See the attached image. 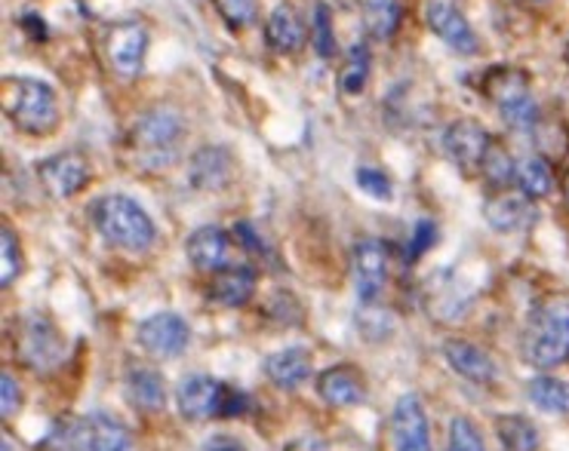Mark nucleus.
<instances>
[{"label": "nucleus", "instance_id": "nucleus-3", "mask_svg": "<svg viewBox=\"0 0 569 451\" xmlns=\"http://www.w3.org/2000/svg\"><path fill=\"white\" fill-rule=\"evenodd\" d=\"M7 117L25 136H53L59 126V98L53 86L34 77L7 83Z\"/></svg>", "mask_w": 569, "mask_h": 451}, {"label": "nucleus", "instance_id": "nucleus-23", "mask_svg": "<svg viewBox=\"0 0 569 451\" xmlns=\"http://www.w3.org/2000/svg\"><path fill=\"white\" fill-rule=\"evenodd\" d=\"M302 22L290 7H278L265 22V41L275 53H296L302 46Z\"/></svg>", "mask_w": 569, "mask_h": 451}, {"label": "nucleus", "instance_id": "nucleus-27", "mask_svg": "<svg viewBox=\"0 0 569 451\" xmlns=\"http://www.w3.org/2000/svg\"><path fill=\"white\" fill-rule=\"evenodd\" d=\"M514 185L520 188V193L527 200H541L548 193L555 191V172H551V164L545 157H527L517 164V178Z\"/></svg>", "mask_w": 569, "mask_h": 451}, {"label": "nucleus", "instance_id": "nucleus-35", "mask_svg": "<svg viewBox=\"0 0 569 451\" xmlns=\"http://www.w3.org/2000/svg\"><path fill=\"white\" fill-rule=\"evenodd\" d=\"M213 7L231 31L250 25L252 15H256V0H213Z\"/></svg>", "mask_w": 569, "mask_h": 451}, {"label": "nucleus", "instance_id": "nucleus-14", "mask_svg": "<svg viewBox=\"0 0 569 451\" xmlns=\"http://www.w3.org/2000/svg\"><path fill=\"white\" fill-rule=\"evenodd\" d=\"M105 53L112 69L121 77H136L145 65V53H148V31L139 22H121L108 31L105 41Z\"/></svg>", "mask_w": 569, "mask_h": 451}, {"label": "nucleus", "instance_id": "nucleus-31", "mask_svg": "<svg viewBox=\"0 0 569 451\" xmlns=\"http://www.w3.org/2000/svg\"><path fill=\"white\" fill-rule=\"evenodd\" d=\"M370 50L366 43H354L348 55L342 59V69H339V90L345 96H361L366 90V81H370Z\"/></svg>", "mask_w": 569, "mask_h": 451}, {"label": "nucleus", "instance_id": "nucleus-36", "mask_svg": "<svg viewBox=\"0 0 569 451\" xmlns=\"http://www.w3.org/2000/svg\"><path fill=\"white\" fill-rule=\"evenodd\" d=\"M434 243H437V224L428 219H422L416 228H413L410 243H406V261H410V264H416V261L422 259Z\"/></svg>", "mask_w": 569, "mask_h": 451}, {"label": "nucleus", "instance_id": "nucleus-30", "mask_svg": "<svg viewBox=\"0 0 569 451\" xmlns=\"http://www.w3.org/2000/svg\"><path fill=\"white\" fill-rule=\"evenodd\" d=\"M529 133H532V141H536L539 154H548V157L560 160L569 150V129L557 114H539L529 126Z\"/></svg>", "mask_w": 569, "mask_h": 451}, {"label": "nucleus", "instance_id": "nucleus-8", "mask_svg": "<svg viewBox=\"0 0 569 451\" xmlns=\"http://www.w3.org/2000/svg\"><path fill=\"white\" fill-rule=\"evenodd\" d=\"M15 354L22 359V366H29L38 375H46V371L62 366L65 338L59 335V328L46 316L29 314L15 332Z\"/></svg>", "mask_w": 569, "mask_h": 451}, {"label": "nucleus", "instance_id": "nucleus-38", "mask_svg": "<svg viewBox=\"0 0 569 451\" xmlns=\"http://www.w3.org/2000/svg\"><path fill=\"white\" fill-rule=\"evenodd\" d=\"M0 411H3V421H10L15 411L22 409V387L13 378V371H3L0 375Z\"/></svg>", "mask_w": 569, "mask_h": 451}, {"label": "nucleus", "instance_id": "nucleus-21", "mask_svg": "<svg viewBox=\"0 0 569 451\" xmlns=\"http://www.w3.org/2000/svg\"><path fill=\"white\" fill-rule=\"evenodd\" d=\"M265 375L278 390H299L311 378V354L306 347H283L265 356Z\"/></svg>", "mask_w": 569, "mask_h": 451}, {"label": "nucleus", "instance_id": "nucleus-33", "mask_svg": "<svg viewBox=\"0 0 569 451\" xmlns=\"http://www.w3.org/2000/svg\"><path fill=\"white\" fill-rule=\"evenodd\" d=\"M0 247H3V264H0V286L10 289L19 280L22 274V252H19V240H15L13 228H7L3 224V231H0Z\"/></svg>", "mask_w": 569, "mask_h": 451}, {"label": "nucleus", "instance_id": "nucleus-26", "mask_svg": "<svg viewBox=\"0 0 569 451\" xmlns=\"http://www.w3.org/2000/svg\"><path fill=\"white\" fill-rule=\"evenodd\" d=\"M496 437L505 451H539L541 437L536 424L524 415H501L496 418Z\"/></svg>", "mask_w": 569, "mask_h": 451}, {"label": "nucleus", "instance_id": "nucleus-1", "mask_svg": "<svg viewBox=\"0 0 569 451\" xmlns=\"http://www.w3.org/2000/svg\"><path fill=\"white\" fill-rule=\"evenodd\" d=\"M520 350L524 359L536 369H557L569 359V298L539 301L529 311L527 326L520 335Z\"/></svg>", "mask_w": 569, "mask_h": 451}, {"label": "nucleus", "instance_id": "nucleus-6", "mask_svg": "<svg viewBox=\"0 0 569 451\" xmlns=\"http://www.w3.org/2000/svg\"><path fill=\"white\" fill-rule=\"evenodd\" d=\"M185 136V120L179 111L157 105L145 111L130 129V148L139 154L142 160H154V169H164L176 160V145Z\"/></svg>", "mask_w": 569, "mask_h": 451}, {"label": "nucleus", "instance_id": "nucleus-45", "mask_svg": "<svg viewBox=\"0 0 569 451\" xmlns=\"http://www.w3.org/2000/svg\"><path fill=\"white\" fill-rule=\"evenodd\" d=\"M567 65H569V43H567Z\"/></svg>", "mask_w": 569, "mask_h": 451}, {"label": "nucleus", "instance_id": "nucleus-41", "mask_svg": "<svg viewBox=\"0 0 569 451\" xmlns=\"http://www.w3.org/2000/svg\"><path fill=\"white\" fill-rule=\"evenodd\" d=\"M207 451H247V449H244V442H237L235 437H216L207 445Z\"/></svg>", "mask_w": 569, "mask_h": 451}, {"label": "nucleus", "instance_id": "nucleus-5", "mask_svg": "<svg viewBox=\"0 0 569 451\" xmlns=\"http://www.w3.org/2000/svg\"><path fill=\"white\" fill-rule=\"evenodd\" d=\"M176 406H179L182 418L188 421H209V418H235L247 411V397L237 394L223 381L209 378V375H185L176 387Z\"/></svg>", "mask_w": 569, "mask_h": 451}, {"label": "nucleus", "instance_id": "nucleus-20", "mask_svg": "<svg viewBox=\"0 0 569 451\" xmlns=\"http://www.w3.org/2000/svg\"><path fill=\"white\" fill-rule=\"evenodd\" d=\"M256 271L250 264H228L223 271L209 276L207 298L223 307H244L256 295Z\"/></svg>", "mask_w": 569, "mask_h": 451}, {"label": "nucleus", "instance_id": "nucleus-32", "mask_svg": "<svg viewBox=\"0 0 569 451\" xmlns=\"http://www.w3.org/2000/svg\"><path fill=\"white\" fill-rule=\"evenodd\" d=\"M311 43L318 50L320 59H333L335 55V34H333V15L327 3L314 7V19H311Z\"/></svg>", "mask_w": 569, "mask_h": 451}, {"label": "nucleus", "instance_id": "nucleus-16", "mask_svg": "<svg viewBox=\"0 0 569 451\" xmlns=\"http://www.w3.org/2000/svg\"><path fill=\"white\" fill-rule=\"evenodd\" d=\"M235 178V157L231 150L223 145H207L197 154H192L188 164V181L195 185L197 191H223L231 185Z\"/></svg>", "mask_w": 569, "mask_h": 451}, {"label": "nucleus", "instance_id": "nucleus-15", "mask_svg": "<svg viewBox=\"0 0 569 451\" xmlns=\"http://www.w3.org/2000/svg\"><path fill=\"white\" fill-rule=\"evenodd\" d=\"M425 15H428L431 31H434L449 50H456V53L462 55H474L480 50V41H477L474 28L468 25V19L458 13L453 3H446V0H431L428 13Z\"/></svg>", "mask_w": 569, "mask_h": 451}, {"label": "nucleus", "instance_id": "nucleus-10", "mask_svg": "<svg viewBox=\"0 0 569 451\" xmlns=\"http://www.w3.org/2000/svg\"><path fill=\"white\" fill-rule=\"evenodd\" d=\"M136 342L154 359H176V356L188 350L192 328H188V323L179 314L164 311V314H154L148 319H142L139 328H136Z\"/></svg>", "mask_w": 569, "mask_h": 451}, {"label": "nucleus", "instance_id": "nucleus-28", "mask_svg": "<svg viewBox=\"0 0 569 451\" xmlns=\"http://www.w3.org/2000/svg\"><path fill=\"white\" fill-rule=\"evenodd\" d=\"M480 178L493 191H505L517 178V164H514L511 150L505 148L501 138L493 136V141H489V150H486L484 164H480Z\"/></svg>", "mask_w": 569, "mask_h": 451}, {"label": "nucleus", "instance_id": "nucleus-9", "mask_svg": "<svg viewBox=\"0 0 569 451\" xmlns=\"http://www.w3.org/2000/svg\"><path fill=\"white\" fill-rule=\"evenodd\" d=\"M351 276L361 304H379L389 283V247L375 237H363L351 249Z\"/></svg>", "mask_w": 569, "mask_h": 451}, {"label": "nucleus", "instance_id": "nucleus-12", "mask_svg": "<svg viewBox=\"0 0 569 451\" xmlns=\"http://www.w3.org/2000/svg\"><path fill=\"white\" fill-rule=\"evenodd\" d=\"M38 178L53 200H69L90 185V164L81 154H53L38 164Z\"/></svg>", "mask_w": 569, "mask_h": 451}, {"label": "nucleus", "instance_id": "nucleus-44", "mask_svg": "<svg viewBox=\"0 0 569 451\" xmlns=\"http://www.w3.org/2000/svg\"><path fill=\"white\" fill-rule=\"evenodd\" d=\"M3 451H13V445H10V437H3Z\"/></svg>", "mask_w": 569, "mask_h": 451}, {"label": "nucleus", "instance_id": "nucleus-34", "mask_svg": "<svg viewBox=\"0 0 569 451\" xmlns=\"http://www.w3.org/2000/svg\"><path fill=\"white\" fill-rule=\"evenodd\" d=\"M446 451H486V442L480 437V430L474 427L472 418L458 415L449 421V442Z\"/></svg>", "mask_w": 569, "mask_h": 451}, {"label": "nucleus", "instance_id": "nucleus-24", "mask_svg": "<svg viewBox=\"0 0 569 451\" xmlns=\"http://www.w3.org/2000/svg\"><path fill=\"white\" fill-rule=\"evenodd\" d=\"M361 15L373 41H391L401 28V0H361Z\"/></svg>", "mask_w": 569, "mask_h": 451}, {"label": "nucleus", "instance_id": "nucleus-22", "mask_svg": "<svg viewBox=\"0 0 569 451\" xmlns=\"http://www.w3.org/2000/svg\"><path fill=\"white\" fill-rule=\"evenodd\" d=\"M126 399L139 411H161L167 406V384L164 375L148 366H130L124 378Z\"/></svg>", "mask_w": 569, "mask_h": 451}, {"label": "nucleus", "instance_id": "nucleus-39", "mask_svg": "<svg viewBox=\"0 0 569 451\" xmlns=\"http://www.w3.org/2000/svg\"><path fill=\"white\" fill-rule=\"evenodd\" d=\"M235 240L237 243H244L247 249H252V255H262V240L256 237L252 224H247V221L235 224Z\"/></svg>", "mask_w": 569, "mask_h": 451}, {"label": "nucleus", "instance_id": "nucleus-40", "mask_svg": "<svg viewBox=\"0 0 569 451\" xmlns=\"http://www.w3.org/2000/svg\"><path fill=\"white\" fill-rule=\"evenodd\" d=\"M287 451H333V445L320 437H306V439H299V442H292Z\"/></svg>", "mask_w": 569, "mask_h": 451}, {"label": "nucleus", "instance_id": "nucleus-19", "mask_svg": "<svg viewBox=\"0 0 569 451\" xmlns=\"http://www.w3.org/2000/svg\"><path fill=\"white\" fill-rule=\"evenodd\" d=\"M185 252H188V261L195 264L197 271L216 274V271L228 268L231 240H228V233H225L219 224H204V228H197V231L185 240Z\"/></svg>", "mask_w": 569, "mask_h": 451}, {"label": "nucleus", "instance_id": "nucleus-13", "mask_svg": "<svg viewBox=\"0 0 569 451\" xmlns=\"http://www.w3.org/2000/svg\"><path fill=\"white\" fill-rule=\"evenodd\" d=\"M391 449L394 451H431L428 418L413 394L397 399L391 411Z\"/></svg>", "mask_w": 569, "mask_h": 451}, {"label": "nucleus", "instance_id": "nucleus-2", "mask_svg": "<svg viewBox=\"0 0 569 451\" xmlns=\"http://www.w3.org/2000/svg\"><path fill=\"white\" fill-rule=\"evenodd\" d=\"M90 221L108 247L126 249V252H148L157 240L152 216L124 193H105L93 200Z\"/></svg>", "mask_w": 569, "mask_h": 451}, {"label": "nucleus", "instance_id": "nucleus-29", "mask_svg": "<svg viewBox=\"0 0 569 451\" xmlns=\"http://www.w3.org/2000/svg\"><path fill=\"white\" fill-rule=\"evenodd\" d=\"M529 402L545 415H569V384L551 375H539L532 378L527 387Z\"/></svg>", "mask_w": 569, "mask_h": 451}, {"label": "nucleus", "instance_id": "nucleus-4", "mask_svg": "<svg viewBox=\"0 0 569 451\" xmlns=\"http://www.w3.org/2000/svg\"><path fill=\"white\" fill-rule=\"evenodd\" d=\"M38 451H130V433L117 418L93 411L77 421L59 424Z\"/></svg>", "mask_w": 569, "mask_h": 451}, {"label": "nucleus", "instance_id": "nucleus-17", "mask_svg": "<svg viewBox=\"0 0 569 451\" xmlns=\"http://www.w3.org/2000/svg\"><path fill=\"white\" fill-rule=\"evenodd\" d=\"M318 397L327 406H333V409H354V406H361L363 399H366V384H363L361 369L342 363V366H330L327 371H320Z\"/></svg>", "mask_w": 569, "mask_h": 451}, {"label": "nucleus", "instance_id": "nucleus-11", "mask_svg": "<svg viewBox=\"0 0 569 451\" xmlns=\"http://www.w3.org/2000/svg\"><path fill=\"white\" fill-rule=\"evenodd\" d=\"M489 141H493V136L477 120H468V117L449 124V129L444 133V150L449 154V160L468 176H480V164L489 150Z\"/></svg>", "mask_w": 569, "mask_h": 451}, {"label": "nucleus", "instance_id": "nucleus-25", "mask_svg": "<svg viewBox=\"0 0 569 451\" xmlns=\"http://www.w3.org/2000/svg\"><path fill=\"white\" fill-rule=\"evenodd\" d=\"M484 216L496 231L508 233L520 231V228L532 219V209H529L527 197H511V193H505V197H496V200L486 203Z\"/></svg>", "mask_w": 569, "mask_h": 451}, {"label": "nucleus", "instance_id": "nucleus-7", "mask_svg": "<svg viewBox=\"0 0 569 451\" xmlns=\"http://www.w3.org/2000/svg\"><path fill=\"white\" fill-rule=\"evenodd\" d=\"M480 93L501 111V117L508 124L529 129L532 120L539 117V108L529 96V74L524 69H514V65L489 69L480 77Z\"/></svg>", "mask_w": 569, "mask_h": 451}, {"label": "nucleus", "instance_id": "nucleus-37", "mask_svg": "<svg viewBox=\"0 0 569 451\" xmlns=\"http://www.w3.org/2000/svg\"><path fill=\"white\" fill-rule=\"evenodd\" d=\"M354 178H358V188H361L363 193L375 197V200H391V193H394L389 176H385V172H379V169L361 166V169L354 172Z\"/></svg>", "mask_w": 569, "mask_h": 451}, {"label": "nucleus", "instance_id": "nucleus-18", "mask_svg": "<svg viewBox=\"0 0 569 451\" xmlns=\"http://www.w3.org/2000/svg\"><path fill=\"white\" fill-rule=\"evenodd\" d=\"M444 356L446 363H449V369L462 375L465 381L496 384V378H499L496 359L486 354L484 347L465 342V338H449V342H444Z\"/></svg>", "mask_w": 569, "mask_h": 451}, {"label": "nucleus", "instance_id": "nucleus-43", "mask_svg": "<svg viewBox=\"0 0 569 451\" xmlns=\"http://www.w3.org/2000/svg\"><path fill=\"white\" fill-rule=\"evenodd\" d=\"M563 200H567V206H569V172L563 176Z\"/></svg>", "mask_w": 569, "mask_h": 451}, {"label": "nucleus", "instance_id": "nucleus-42", "mask_svg": "<svg viewBox=\"0 0 569 451\" xmlns=\"http://www.w3.org/2000/svg\"><path fill=\"white\" fill-rule=\"evenodd\" d=\"M22 25H31V38H34V41H46V25H43V22H38V15H25V19H22Z\"/></svg>", "mask_w": 569, "mask_h": 451}]
</instances>
